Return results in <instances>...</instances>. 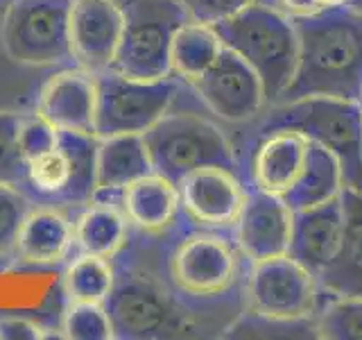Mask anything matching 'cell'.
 Segmentation results:
<instances>
[{"label":"cell","mask_w":362,"mask_h":340,"mask_svg":"<svg viewBox=\"0 0 362 340\" xmlns=\"http://www.w3.org/2000/svg\"><path fill=\"white\" fill-rule=\"evenodd\" d=\"M297 68L279 102L299 98L358 100L362 86V16L349 9L292 16ZM274 102V105H279Z\"/></svg>","instance_id":"obj_1"},{"label":"cell","mask_w":362,"mask_h":340,"mask_svg":"<svg viewBox=\"0 0 362 340\" xmlns=\"http://www.w3.org/2000/svg\"><path fill=\"white\" fill-rule=\"evenodd\" d=\"M249 179L254 188L276 196L292 211L320 204L344 186L335 154L297 130L256 134Z\"/></svg>","instance_id":"obj_2"},{"label":"cell","mask_w":362,"mask_h":340,"mask_svg":"<svg viewBox=\"0 0 362 340\" xmlns=\"http://www.w3.org/2000/svg\"><path fill=\"white\" fill-rule=\"evenodd\" d=\"M213 28L224 48L240 55L256 71L265 100L279 102L297 68L299 39L292 16L254 3Z\"/></svg>","instance_id":"obj_3"},{"label":"cell","mask_w":362,"mask_h":340,"mask_svg":"<svg viewBox=\"0 0 362 340\" xmlns=\"http://www.w3.org/2000/svg\"><path fill=\"white\" fill-rule=\"evenodd\" d=\"M297 130L331 150L342 168L344 186L362 191V109L356 100L299 98L279 102L258 123V134Z\"/></svg>","instance_id":"obj_4"},{"label":"cell","mask_w":362,"mask_h":340,"mask_svg":"<svg viewBox=\"0 0 362 340\" xmlns=\"http://www.w3.org/2000/svg\"><path fill=\"white\" fill-rule=\"evenodd\" d=\"M122 34L113 71L136 79H163L173 73L170 50L177 30L188 23L179 0H122Z\"/></svg>","instance_id":"obj_5"},{"label":"cell","mask_w":362,"mask_h":340,"mask_svg":"<svg viewBox=\"0 0 362 340\" xmlns=\"http://www.w3.org/2000/svg\"><path fill=\"white\" fill-rule=\"evenodd\" d=\"M95 134L59 130L52 150L25 164L18 188L45 207H84L95 198Z\"/></svg>","instance_id":"obj_6"},{"label":"cell","mask_w":362,"mask_h":340,"mask_svg":"<svg viewBox=\"0 0 362 340\" xmlns=\"http://www.w3.org/2000/svg\"><path fill=\"white\" fill-rule=\"evenodd\" d=\"M154 173L179 184L202 166H224L238 173L235 154L218 125L195 113H165L143 132Z\"/></svg>","instance_id":"obj_7"},{"label":"cell","mask_w":362,"mask_h":340,"mask_svg":"<svg viewBox=\"0 0 362 340\" xmlns=\"http://www.w3.org/2000/svg\"><path fill=\"white\" fill-rule=\"evenodd\" d=\"M95 125L98 139L116 134H143L161 120L177 96V82L136 79L113 68L95 73Z\"/></svg>","instance_id":"obj_8"},{"label":"cell","mask_w":362,"mask_h":340,"mask_svg":"<svg viewBox=\"0 0 362 340\" xmlns=\"http://www.w3.org/2000/svg\"><path fill=\"white\" fill-rule=\"evenodd\" d=\"M71 7L73 0H11L0 28L5 52L28 66L73 60Z\"/></svg>","instance_id":"obj_9"},{"label":"cell","mask_w":362,"mask_h":340,"mask_svg":"<svg viewBox=\"0 0 362 340\" xmlns=\"http://www.w3.org/2000/svg\"><path fill=\"white\" fill-rule=\"evenodd\" d=\"M320 281L292 256H269L252 261L249 270V313L269 324L303 322L315 313Z\"/></svg>","instance_id":"obj_10"},{"label":"cell","mask_w":362,"mask_h":340,"mask_svg":"<svg viewBox=\"0 0 362 340\" xmlns=\"http://www.w3.org/2000/svg\"><path fill=\"white\" fill-rule=\"evenodd\" d=\"M105 309L113 327V338L120 340L175 336L184 327L173 300L156 283L136 275L113 281Z\"/></svg>","instance_id":"obj_11"},{"label":"cell","mask_w":362,"mask_h":340,"mask_svg":"<svg viewBox=\"0 0 362 340\" xmlns=\"http://www.w3.org/2000/svg\"><path fill=\"white\" fill-rule=\"evenodd\" d=\"M238 247L211 230L190 234L170 259V277L179 293L190 298H218L238 275Z\"/></svg>","instance_id":"obj_12"},{"label":"cell","mask_w":362,"mask_h":340,"mask_svg":"<svg viewBox=\"0 0 362 340\" xmlns=\"http://www.w3.org/2000/svg\"><path fill=\"white\" fill-rule=\"evenodd\" d=\"M192 86L204 105L226 123L252 120L267 102L256 71L229 48H222L218 60L192 82Z\"/></svg>","instance_id":"obj_13"},{"label":"cell","mask_w":362,"mask_h":340,"mask_svg":"<svg viewBox=\"0 0 362 340\" xmlns=\"http://www.w3.org/2000/svg\"><path fill=\"white\" fill-rule=\"evenodd\" d=\"M181 209L202 230L233 227L245 204L247 191L235 170L224 166H202L177 184Z\"/></svg>","instance_id":"obj_14"},{"label":"cell","mask_w":362,"mask_h":340,"mask_svg":"<svg viewBox=\"0 0 362 340\" xmlns=\"http://www.w3.org/2000/svg\"><path fill=\"white\" fill-rule=\"evenodd\" d=\"M122 34V9L116 0H73L71 52L79 68L102 73L113 66Z\"/></svg>","instance_id":"obj_15"},{"label":"cell","mask_w":362,"mask_h":340,"mask_svg":"<svg viewBox=\"0 0 362 340\" xmlns=\"http://www.w3.org/2000/svg\"><path fill=\"white\" fill-rule=\"evenodd\" d=\"M292 209L272 193L249 188L240 215L233 225L235 247L245 259L260 261L288 254Z\"/></svg>","instance_id":"obj_16"},{"label":"cell","mask_w":362,"mask_h":340,"mask_svg":"<svg viewBox=\"0 0 362 340\" xmlns=\"http://www.w3.org/2000/svg\"><path fill=\"white\" fill-rule=\"evenodd\" d=\"M344 232V209L339 193L320 204L292 211L288 256L308 268L313 275L331 264Z\"/></svg>","instance_id":"obj_17"},{"label":"cell","mask_w":362,"mask_h":340,"mask_svg":"<svg viewBox=\"0 0 362 340\" xmlns=\"http://www.w3.org/2000/svg\"><path fill=\"white\" fill-rule=\"evenodd\" d=\"M95 100V73H88L84 68H68L43 84L37 113L57 130L93 134Z\"/></svg>","instance_id":"obj_18"},{"label":"cell","mask_w":362,"mask_h":340,"mask_svg":"<svg viewBox=\"0 0 362 340\" xmlns=\"http://www.w3.org/2000/svg\"><path fill=\"white\" fill-rule=\"evenodd\" d=\"M344 232L335 256L320 275L322 293L335 298H362V191L342 186Z\"/></svg>","instance_id":"obj_19"},{"label":"cell","mask_w":362,"mask_h":340,"mask_svg":"<svg viewBox=\"0 0 362 340\" xmlns=\"http://www.w3.org/2000/svg\"><path fill=\"white\" fill-rule=\"evenodd\" d=\"M75 232L71 220L54 207L30 209L16 234V254L34 266L59 264L71 252Z\"/></svg>","instance_id":"obj_20"},{"label":"cell","mask_w":362,"mask_h":340,"mask_svg":"<svg viewBox=\"0 0 362 340\" xmlns=\"http://www.w3.org/2000/svg\"><path fill=\"white\" fill-rule=\"evenodd\" d=\"M154 173L143 134H116L98 139L95 198L120 193L132 181Z\"/></svg>","instance_id":"obj_21"},{"label":"cell","mask_w":362,"mask_h":340,"mask_svg":"<svg viewBox=\"0 0 362 340\" xmlns=\"http://www.w3.org/2000/svg\"><path fill=\"white\" fill-rule=\"evenodd\" d=\"M120 207L134 227L143 232H161L173 225L181 209L179 188L163 175L150 173L120 191Z\"/></svg>","instance_id":"obj_22"},{"label":"cell","mask_w":362,"mask_h":340,"mask_svg":"<svg viewBox=\"0 0 362 340\" xmlns=\"http://www.w3.org/2000/svg\"><path fill=\"white\" fill-rule=\"evenodd\" d=\"M222 48V39L213 26L188 21L177 30L173 39V50H170L173 73L192 84L199 75L209 71Z\"/></svg>","instance_id":"obj_23"},{"label":"cell","mask_w":362,"mask_h":340,"mask_svg":"<svg viewBox=\"0 0 362 340\" xmlns=\"http://www.w3.org/2000/svg\"><path fill=\"white\" fill-rule=\"evenodd\" d=\"M73 232L75 243L82 249V254L109 259L118 252L124 238H127V218L116 207L102 202L88 207L79 215Z\"/></svg>","instance_id":"obj_24"},{"label":"cell","mask_w":362,"mask_h":340,"mask_svg":"<svg viewBox=\"0 0 362 340\" xmlns=\"http://www.w3.org/2000/svg\"><path fill=\"white\" fill-rule=\"evenodd\" d=\"M113 281H116V275L105 256L82 254L66 272V295L71 302L105 304Z\"/></svg>","instance_id":"obj_25"},{"label":"cell","mask_w":362,"mask_h":340,"mask_svg":"<svg viewBox=\"0 0 362 340\" xmlns=\"http://www.w3.org/2000/svg\"><path fill=\"white\" fill-rule=\"evenodd\" d=\"M64 336L71 340H111L113 327L105 304L71 302L64 317Z\"/></svg>","instance_id":"obj_26"},{"label":"cell","mask_w":362,"mask_h":340,"mask_svg":"<svg viewBox=\"0 0 362 340\" xmlns=\"http://www.w3.org/2000/svg\"><path fill=\"white\" fill-rule=\"evenodd\" d=\"M320 336L331 340H362V298H337L320 315Z\"/></svg>","instance_id":"obj_27"},{"label":"cell","mask_w":362,"mask_h":340,"mask_svg":"<svg viewBox=\"0 0 362 340\" xmlns=\"http://www.w3.org/2000/svg\"><path fill=\"white\" fill-rule=\"evenodd\" d=\"M18 113L0 111V184L21 186L25 177V159L18 147Z\"/></svg>","instance_id":"obj_28"},{"label":"cell","mask_w":362,"mask_h":340,"mask_svg":"<svg viewBox=\"0 0 362 340\" xmlns=\"http://www.w3.org/2000/svg\"><path fill=\"white\" fill-rule=\"evenodd\" d=\"M30 198L23 188L0 184V256L9 254L16 245V234L30 211Z\"/></svg>","instance_id":"obj_29"},{"label":"cell","mask_w":362,"mask_h":340,"mask_svg":"<svg viewBox=\"0 0 362 340\" xmlns=\"http://www.w3.org/2000/svg\"><path fill=\"white\" fill-rule=\"evenodd\" d=\"M59 139V130L52 123L45 120L41 113H32V116H21L18 125V147L25 164L37 159L45 152H50Z\"/></svg>","instance_id":"obj_30"},{"label":"cell","mask_w":362,"mask_h":340,"mask_svg":"<svg viewBox=\"0 0 362 340\" xmlns=\"http://www.w3.org/2000/svg\"><path fill=\"white\" fill-rule=\"evenodd\" d=\"M179 3L184 5L188 21L204 23V26H218V23L240 14L256 0H179Z\"/></svg>","instance_id":"obj_31"},{"label":"cell","mask_w":362,"mask_h":340,"mask_svg":"<svg viewBox=\"0 0 362 340\" xmlns=\"http://www.w3.org/2000/svg\"><path fill=\"white\" fill-rule=\"evenodd\" d=\"M0 338L3 340H41L45 338L39 324L30 322L28 317L0 315Z\"/></svg>","instance_id":"obj_32"},{"label":"cell","mask_w":362,"mask_h":340,"mask_svg":"<svg viewBox=\"0 0 362 340\" xmlns=\"http://www.w3.org/2000/svg\"><path fill=\"white\" fill-rule=\"evenodd\" d=\"M292 16L301 14H322V11H333V9H346L349 0H281Z\"/></svg>","instance_id":"obj_33"},{"label":"cell","mask_w":362,"mask_h":340,"mask_svg":"<svg viewBox=\"0 0 362 340\" xmlns=\"http://www.w3.org/2000/svg\"><path fill=\"white\" fill-rule=\"evenodd\" d=\"M346 9L354 11V14H360L362 16V0H349L346 3Z\"/></svg>","instance_id":"obj_34"},{"label":"cell","mask_w":362,"mask_h":340,"mask_svg":"<svg viewBox=\"0 0 362 340\" xmlns=\"http://www.w3.org/2000/svg\"><path fill=\"white\" fill-rule=\"evenodd\" d=\"M356 102H358L360 109H362V86H360V94H358V100H356Z\"/></svg>","instance_id":"obj_35"}]
</instances>
